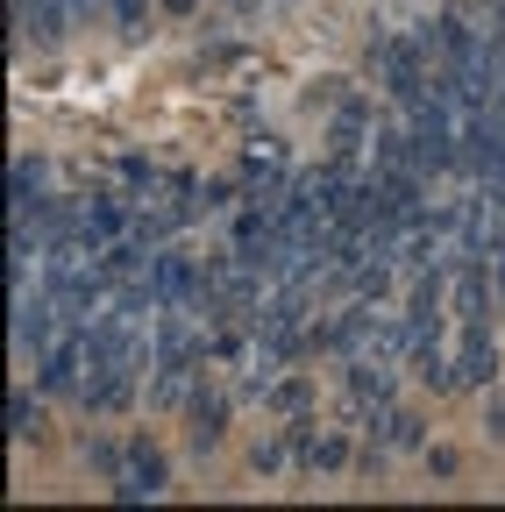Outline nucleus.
I'll return each mask as SVG.
<instances>
[{
    "mask_svg": "<svg viewBox=\"0 0 505 512\" xmlns=\"http://www.w3.org/2000/svg\"><path fill=\"white\" fill-rule=\"evenodd\" d=\"M228 406H235V384H214V370H207V384H200V392L185 399V413H178V420H185V441H193L200 456L228 434Z\"/></svg>",
    "mask_w": 505,
    "mask_h": 512,
    "instance_id": "4",
    "label": "nucleus"
},
{
    "mask_svg": "<svg viewBox=\"0 0 505 512\" xmlns=\"http://www.w3.org/2000/svg\"><path fill=\"white\" fill-rule=\"evenodd\" d=\"M65 15H79L72 0H15V29L36 36V43H57V36H65Z\"/></svg>",
    "mask_w": 505,
    "mask_h": 512,
    "instance_id": "6",
    "label": "nucleus"
},
{
    "mask_svg": "<svg viewBox=\"0 0 505 512\" xmlns=\"http://www.w3.org/2000/svg\"><path fill=\"white\" fill-rule=\"evenodd\" d=\"M370 64H377V79H385V93H392L399 107H413V100L434 86V43H427V29L377 36V43H370Z\"/></svg>",
    "mask_w": 505,
    "mask_h": 512,
    "instance_id": "1",
    "label": "nucleus"
},
{
    "mask_svg": "<svg viewBox=\"0 0 505 512\" xmlns=\"http://www.w3.org/2000/svg\"><path fill=\"white\" fill-rule=\"evenodd\" d=\"M264 406H278V413H306V377H285V384H271V392H264Z\"/></svg>",
    "mask_w": 505,
    "mask_h": 512,
    "instance_id": "8",
    "label": "nucleus"
},
{
    "mask_svg": "<svg viewBox=\"0 0 505 512\" xmlns=\"http://www.w3.org/2000/svg\"><path fill=\"white\" fill-rule=\"evenodd\" d=\"M285 427H292V470H306V477H335V470H349V456H356V427H321V434H313L306 413H292Z\"/></svg>",
    "mask_w": 505,
    "mask_h": 512,
    "instance_id": "2",
    "label": "nucleus"
},
{
    "mask_svg": "<svg viewBox=\"0 0 505 512\" xmlns=\"http://www.w3.org/2000/svg\"><path fill=\"white\" fill-rule=\"evenodd\" d=\"M491 434L505 441V399H491Z\"/></svg>",
    "mask_w": 505,
    "mask_h": 512,
    "instance_id": "9",
    "label": "nucleus"
},
{
    "mask_svg": "<svg viewBox=\"0 0 505 512\" xmlns=\"http://www.w3.org/2000/svg\"><path fill=\"white\" fill-rule=\"evenodd\" d=\"M491 271H498V299H505V249H498V256H491Z\"/></svg>",
    "mask_w": 505,
    "mask_h": 512,
    "instance_id": "10",
    "label": "nucleus"
},
{
    "mask_svg": "<svg viewBox=\"0 0 505 512\" xmlns=\"http://www.w3.org/2000/svg\"><path fill=\"white\" fill-rule=\"evenodd\" d=\"M114 491H121V498H164V456H157L150 441H129V448H121Z\"/></svg>",
    "mask_w": 505,
    "mask_h": 512,
    "instance_id": "5",
    "label": "nucleus"
},
{
    "mask_svg": "<svg viewBox=\"0 0 505 512\" xmlns=\"http://www.w3.org/2000/svg\"><path fill=\"white\" fill-rule=\"evenodd\" d=\"M491 377H498L491 320H463V328H456V370H449V392H484Z\"/></svg>",
    "mask_w": 505,
    "mask_h": 512,
    "instance_id": "3",
    "label": "nucleus"
},
{
    "mask_svg": "<svg viewBox=\"0 0 505 512\" xmlns=\"http://www.w3.org/2000/svg\"><path fill=\"white\" fill-rule=\"evenodd\" d=\"M8 434H15V441H29V434H43V406H36L29 392H15V399H8Z\"/></svg>",
    "mask_w": 505,
    "mask_h": 512,
    "instance_id": "7",
    "label": "nucleus"
}]
</instances>
